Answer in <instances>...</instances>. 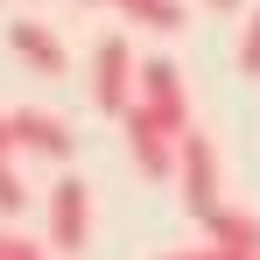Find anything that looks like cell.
Wrapping results in <instances>:
<instances>
[{
    "label": "cell",
    "mask_w": 260,
    "mask_h": 260,
    "mask_svg": "<svg viewBox=\"0 0 260 260\" xmlns=\"http://www.w3.org/2000/svg\"><path fill=\"white\" fill-rule=\"evenodd\" d=\"M7 43H14V56H21V63H36L43 78H63V71H71V49L56 43L43 21H7Z\"/></svg>",
    "instance_id": "obj_8"
},
{
    "label": "cell",
    "mask_w": 260,
    "mask_h": 260,
    "mask_svg": "<svg viewBox=\"0 0 260 260\" xmlns=\"http://www.w3.org/2000/svg\"><path fill=\"white\" fill-rule=\"evenodd\" d=\"M134 91H141V56H134V43L127 36H99V43H91V106L120 120L134 106Z\"/></svg>",
    "instance_id": "obj_1"
},
{
    "label": "cell",
    "mask_w": 260,
    "mask_h": 260,
    "mask_svg": "<svg viewBox=\"0 0 260 260\" xmlns=\"http://www.w3.org/2000/svg\"><path fill=\"white\" fill-rule=\"evenodd\" d=\"M120 127H127V155H134V169H148V176H176L183 134H176L169 120H155L148 106H127V113H120Z\"/></svg>",
    "instance_id": "obj_4"
},
{
    "label": "cell",
    "mask_w": 260,
    "mask_h": 260,
    "mask_svg": "<svg viewBox=\"0 0 260 260\" xmlns=\"http://www.w3.org/2000/svg\"><path fill=\"white\" fill-rule=\"evenodd\" d=\"M134 106H148L155 120H169L176 134H190V91H183V71H176L169 56H148V63H141V91H134Z\"/></svg>",
    "instance_id": "obj_5"
},
{
    "label": "cell",
    "mask_w": 260,
    "mask_h": 260,
    "mask_svg": "<svg viewBox=\"0 0 260 260\" xmlns=\"http://www.w3.org/2000/svg\"><path fill=\"white\" fill-rule=\"evenodd\" d=\"M239 78H260V7L246 14V28H239Z\"/></svg>",
    "instance_id": "obj_11"
},
{
    "label": "cell",
    "mask_w": 260,
    "mask_h": 260,
    "mask_svg": "<svg viewBox=\"0 0 260 260\" xmlns=\"http://www.w3.org/2000/svg\"><path fill=\"white\" fill-rule=\"evenodd\" d=\"M14 211H28V183L14 176V155H0V218H14Z\"/></svg>",
    "instance_id": "obj_10"
},
{
    "label": "cell",
    "mask_w": 260,
    "mask_h": 260,
    "mask_svg": "<svg viewBox=\"0 0 260 260\" xmlns=\"http://www.w3.org/2000/svg\"><path fill=\"white\" fill-rule=\"evenodd\" d=\"M7 120H14V148H21V155H49V162H71V155H78V134L63 127L56 113L21 106V113H7Z\"/></svg>",
    "instance_id": "obj_6"
},
{
    "label": "cell",
    "mask_w": 260,
    "mask_h": 260,
    "mask_svg": "<svg viewBox=\"0 0 260 260\" xmlns=\"http://www.w3.org/2000/svg\"><path fill=\"white\" fill-rule=\"evenodd\" d=\"M99 7H120L127 21L155 28V36H176L183 28V0H99Z\"/></svg>",
    "instance_id": "obj_9"
},
{
    "label": "cell",
    "mask_w": 260,
    "mask_h": 260,
    "mask_svg": "<svg viewBox=\"0 0 260 260\" xmlns=\"http://www.w3.org/2000/svg\"><path fill=\"white\" fill-rule=\"evenodd\" d=\"M204 7H211V14H239V0H204Z\"/></svg>",
    "instance_id": "obj_15"
},
{
    "label": "cell",
    "mask_w": 260,
    "mask_h": 260,
    "mask_svg": "<svg viewBox=\"0 0 260 260\" xmlns=\"http://www.w3.org/2000/svg\"><path fill=\"white\" fill-rule=\"evenodd\" d=\"M176 183H183V204H190V218H211L218 204H225V190H218V148L211 134H183V155H176Z\"/></svg>",
    "instance_id": "obj_3"
},
{
    "label": "cell",
    "mask_w": 260,
    "mask_h": 260,
    "mask_svg": "<svg viewBox=\"0 0 260 260\" xmlns=\"http://www.w3.org/2000/svg\"><path fill=\"white\" fill-rule=\"evenodd\" d=\"M0 260H49V253L28 239V232H7V225H0Z\"/></svg>",
    "instance_id": "obj_12"
},
{
    "label": "cell",
    "mask_w": 260,
    "mask_h": 260,
    "mask_svg": "<svg viewBox=\"0 0 260 260\" xmlns=\"http://www.w3.org/2000/svg\"><path fill=\"white\" fill-rule=\"evenodd\" d=\"M204 239H211L225 260H253L260 253V218L239 211V204H218V211L204 218Z\"/></svg>",
    "instance_id": "obj_7"
},
{
    "label": "cell",
    "mask_w": 260,
    "mask_h": 260,
    "mask_svg": "<svg viewBox=\"0 0 260 260\" xmlns=\"http://www.w3.org/2000/svg\"><path fill=\"white\" fill-rule=\"evenodd\" d=\"M253 260H260V253H253Z\"/></svg>",
    "instance_id": "obj_16"
},
{
    "label": "cell",
    "mask_w": 260,
    "mask_h": 260,
    "mask_svg": "<svg viewBox=\"0 0 260 260\" xmlns=\"http://www.w3.org/2000/svg\"><path fill=\"white\" fill-rule=\"evenodd\" d=\"M162 260H225V253H218L211 239H204V246H183V253H162Z\"/></svg>",
    "instance_id": "obj_13"
},
{
    "label": "cell",
    "mask_w": 260,
    "mask_h": 260,
    "mask_svg": "<svg viewBox=\"0 0 260 260\" xmlns=\"http://www.w3.org/2000/svg\"><path fill=\"white\" fill-rule=\"evenodd\" d=\"M49 246L56 253H85L91 246V183L85 176H56L49 183Z\"/></svg>",
    "instance_id": "obj_2"
},
{
    "label": "cell",
    "mask_w": 260,
    "mask_h": 260,
    "mask_svg": "<svg viewBox=\"0 0 260 260\" xmlns=\"http://www.w3.org/2000/svg\"><path fill=\"white\" fill-rule=\"evenodd\" d=\"M0 155H21V148H14V120H7V113H0Z\"/></svg>",
    "instance_id": "obj_14"
}]
</instances>
